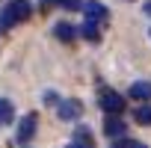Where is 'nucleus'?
Returning a JSON list of instances; mask_svg holds the SVG:
<instances>
[{
    "label": "nucleus",
    "mask_w": 151,
    "mask_h": 148,
    "mask_svg": "<svg viewBox=\"0 0 151 148\" xmlns=\"http://www.w3.org/2000/svg\"><path fill=\"white\" fill-rule=\"evenodd\" d=\"M124 130H127V127H124V121H122L119 116H107V119H104V133H107L110 139L124 136Z\"/></svg>",
    "instance_id": "nucleus-6"
},
{
    "label": "nucleus",
    "mask_w": 151,
    "mask_h": 148,
    "mask_svg": "<svg viewBox=\"0 0 151 148\" xmlns=\"http://www.w3.org/2000/svg\"><path fill=\"white\" fill-rule=\"evenodd\" d=\"M80 9H83V15H86V21H95V24H101V21H107V6H101L98 0H89V3H83Z\"/></svg>",
    "instance_id": "nucleus-4"
},
{
    "label": "nucleus",
    "mask_w": 151,
    "mask_h": 148,
    "mask_svg": "<svg viewBox=\"0 0 151 148\" xmlns=\"http://www.w3.org/2000/svg\"><path fill=\"white\" fill-rule=\"evenodd\" d=\"M145 15H151V3H145Z\"/></svg>",
    "instance_id": "nucleus-16"
},
{
    "label": "nucleus",
    "mask_w": 151,
    "mask_h": 148,
    "mask_svg": "<svg viewBox=\"0 0 151 148\" xmlns=\"http://www.w3.org/2000/svg\"><path fill=\"white\" fill-rule=\"evenodd\" d=\"M68 148H92V142H83V139H74Z\"/></svg>",
    "instance_id": "nucleus-14"
},
{
    "label": "nucleus",
    "mask_w": 151,
    "mask_h": 148,
    "mask_svg": "<svg viewBox=\"0 0 151 148\" xmlns=\"http://www.w3.org/2000/svg\"><path fill=\"white\" fill-rule=\"evenodd\" d=\"M45 101H47V104H59V98H56L53 92H47V95H45Z\"/></svg>",
    "instance_id": "nucleus-15"
},
{
    "label": "nucleus",
    "mask_w": 151,
    "mask_h": 148,
    "mask_svg": "<svg viewBox=\"0 0 151 148\" xmlns=\"http://www.w3.org/2000/svg\"><path fill=\"white\" fill-rule=\"evenodd\" d=\"M136 121L139 124H151V107H139L136 110Z\"/></svg>",
    "instance_id": "nucleus-11"
},
{
    "label": "nucleus",
    "mask_w": 151,
    "mask_h": 148,
    "mask_svg": "<svg viewBox=\"0 0 151 148\" xmlns=\"http://www.w3.org/2000/svg\"><path fill=\"white\" fill-rule=\"evenodd\" d=\"M36 124H39L36 113L24 116V119H21V124H18V142H30V139H33V133H36Z\"/></svg>",
    "instance_id": "nucleus-5"
},
{
    "label": "nucleus",
    "mask_w": 151,
    "mask_h": 148,
    "mask_svg": "<svg viewBox=\"0 0 151 148\" xmlns=\"http://www.w3.org/2000/svg\"><path fill=\"white\" fill-rule=\"evenodd\" d=\"M30 12H33V3H30V0H12V3L3 9L0 21H3L6 27H12V24H21V21H27V18H30Z\"/></svg>",
    "instance_id": "nucleus-1"
},
{
    "label": "nucleus",
    "mask_w": 151,
    "mask_h": 148,
    "mask_svg": "<svg viewBox=\"0 0 151 148\" xmlns=\"http://www.w3.org/2000/svg\"><path fill=\"white\" fill-rule=\"evenodd\" d=\"M101 110H104L107 116H119V113L124 110V98H122L119 92H113V89H104V92H101Z\"/></svg>",
    "instance_id": "nucleus-2"
},
{
    "label": "nucleus",
    "mask_w": 151,
    "mask_h": 148,
    "mask_svg": "<svg viewBox=\"0 0 151 148\" xmlns=\"http://www.w3.org/2000/svg\"><path fill=\"white\" fill-rule=\"evenodd\" d=\"M113 148H136V142H133V139H124V136H119V139L113 142Z\"/></svg>",
    "instance_id": "nucleus-13"
},
{
    "label": "nucleus",
    "mask_w": 151,
    "mask_h": 148,
    "mask_svg": "<svg viewBox=\"0 0 151 148\" xmlns=\"http://www.w3.org/2000/svg\"><path fill=\"white\" fill-rule=\"evenodd\" d=\"M53 36H56L59 42H71L74 36H77V30H74L71 24H65V21H59V24L53 27Z\"/></svg>",
    "instance_id": "nucleus-8"
},
{
    "label": "nucleus",
    "mask_w": 151,
    "mask_h": 148,
    "mask_svg": "<svg viewBox=\"0 0 151 148\" xmlns=\"http://www.w3.org/2000/svg\"><path fill=\"white\" fill-rule=\"evenodd\" d=\"M130 98L133 101H151V83H145V80L133 83L130 86Z\"/></svg>",
    "instance_id": "nucleus-7"
},
{
    "label": "nucleus",
    "mask_w": 151,
    "mask_h": 148,
    "mask_svg": "<svg viewBox=\"0 0 151 148\" xmlns=\"http://www.w3.org/2000/svg\"><path fill=\"white\" fill-rule=\"evenodd\" d=\"M77 33H80L83 39H89V42H98V39H101V30H98L95 21H83V27H80Z\"/></svg>",
    "instance_id": "nucleus-9"
},
{
    "label": "nucleus",
    "mask_w": 151,
    "mask_h": 148,
    "mask_svg": "<svg viewBox=\"0 0 151 148\" xmlns=\"http://www.w3.org/2000/svg\"><path fill=\"white\" fill-rule=\"evenodd\" d=\"M56 113H59V119H62V121H74V119L83 113V107H80V101L68 98V101H59V104H56Z\"/></svg>",
    "instance_id": "nucleus-3"
},
{
    "label": "nucleus",
    "mask_w": 151,
    "mask_h": 148,
    "mask_svg": "<svg viewBox=\"0 0 151 148\" xmlns=\"http://www.w3.org/2000/svg\"><path fill=\"white\" fill-rule=\"evenodd\" d=\"M12 119H15V107H12V101L0 98V124H12Z\"/></svg>",
    "instance_id": "nucleus-10"
},
{
    "label": "nucleus",
    "mask_w": 151,
    "mask_h": 148,
    "mask_svg": "<svg viewBox=\"0 0 151 148\" xmlns=\"http://www.w3.org/2000/svg\"><path fill=\"white\" fill-rule=\"evenodd\" d=\"M53 3H59L62 9H80V6H83L80 0H53Z\"/></svg>",
    "instance_id": "nucleus-12"
}]
</instances>
